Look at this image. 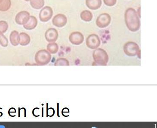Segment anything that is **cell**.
Returning a JSON list of instances; mask_svg holds the SVG:
<instances>
[{
  "mask_svg": "<svg viewBox=\"0 0 157 128\" xmlns=\"http://www.w3.org/2000/svg\"><path fill=\"white\" fill-rule=\"evenodd\" d=\"M125 22L128 29L132 32H136L140 27V21L135 9L129 8L126 10Z\"/></svg>",
  "mask_w": 157,
  "mask_h": 128,
  "instance_id": "obj_1",
  "label": "cell"
},
{
  "mask_svg": "<svg viewBox=\"0 0 157 128\" xmlns=\"http://www.w3.org/2000/svg\"><path fill=\"white\" fill-rule=\"evenodd\" d=\"M94 60L98 65L101 66L106 65L109 61V56L106 51L103 49H97L93 54Z\"/></svg>",
  "mask_w": 157,
  "mask_h": 128,
  "instance_id": "obj_2",
  "label": "cell"
},
{
  "mask_svg": "<svg viewBox=\"0 0 157 128\" xmlns=\"http://www.w3.org/2000/svg\"><path fill=\"white\" fill-rule=\"evenodd\" d=\"M51 55L46 50H40L36 53L35 56L36 62L40 65H45L51 60Z\"/></svg>",
  "mask_w": 157,
  "mask_h": 128,
  "instance_id": "obj_3",
  "label": "cell"
},
{
  "mask_svg": "<svg viewBox=\"0 0 157 128\" xmlns=\"http://www.w3.org/2000/svg\"><path fill=\"white\" fill-rule=\"evenodd\" d=\"M124 51L128 56L133 57L138 55L140 52L139 46L137 44L133 42H128L124 46Z\"/></svg>",
  "mask_w": 157,
  "mask_h": 128,
  "instance_id": "obj_4",
  "label": "cell"
},
{
  "mask_svg": "<svg viewBox=\"0 0 157 128\" xmlns=\"http://www.w3.org/2000/svg\"><path fill=\"white\" fill-rule=\"evenodd\" d=\"M111 17L109 14H101L98 17L96 21L97 26L100 28H105L110 23Z\"/></svg>",
  "mask_w": 157,
  "mask_h": 128,
  "instance_id": "obj_5",
  "label": "cell"
},
{
  "mask_svg": "<svg viewBox=\"0 0 157 128\" xmlns=\"http://www.w3.org/2000/svg\"><path fill=\"white\" fill-rule=\"evenodd\" d=\"M86 46L89 48L93 49L99 47L101 42L98 35L92 34L86 38Z\"/></svg>",
  "mask_w": 157,
  "mask_h": 128,
  "instance_id": "obj_6",
  "label": "cell"
},
{
  "mask_svg": "<svg viewBox=\"0 0 157 128\" xmlns=\"http://www.w3.org/2000/svg\"><path fill=\"white\" fill-rule=\"evenodd\" d=\"M53 15L52 8L49 6H46L40 10L39 13V18L41 22H47L49 21Z\"/></svg>",
  "mask_w": 157,
  "mask_h": 128,
  "instance_id": "obj_7",
  "label": "cell"
},
{
  "mask_svg": "<svg viewBox=\"0 0 157 128\" xmlns=\"http://www.w3.org/2000/svg\"><path fill=\"white\" fill-rule=\"evenodd\" d=\"M69 41L75 45H79L83 43L84 37L79 32H74L71 33L69 37Z\"/></svg>",
  "mask_w": 157,
  "mask_h": 128,
  "instance_id": "obj_8",
  "label": "cell"
},
{
  "mask_svg": "<svg viewBox=\"0 0 157 128\" xmlns=\"http://www.w3.org/2000/svg\"><path fill=\"white\" fill-rule=\"evenodd\" d=\"M67 19L65 15L58 14L53 17L52 23L54 26L58 27H62L66 25Z\"/></svg>",
  "mask_w": 157,
  "mask_h": 128,
  "instance_id": "obj_9",
  "label": "cell"
},
{
  "mask_svg": "<svg viewBox=\"0 0 157 128\" xmlns=\"http://www.w3.org/2000/svg\"><path fill=\"white\" fill-rule=\"evenodd\" d=\"M30 14L28 12L22 11L19 13L16 16V23L19 25H24L28 21Z\"/></svg>",
  "mask_w": 157,
  "mask_h": 128,
  "instance_id": "obj_10",
  "label": "cell"
},
{
  "mask_svg": "<svg viewBox=\"0 0 157 128\" xmlns=\"http://www.w3.org/2000/svg\"><path fill=\"white\" fill-rule=\"evenodd\" d=\"M45 37L47 41L50 42H55L58 37V33L55 28H49L46 32Z\"/></svg>",
  "mask_w": 157,
  "mask_h": 128,
  "instance_id": "obj_11",
  "label": "cell"
},
{
  "mask_svg": "<svg viewBox=\"0 0 157 128\" xmlns=\"http://www.w3.org/2000/svg\"><path fill=\"white\" fill-rule=\"evenodd\" d=\"M38 24V20L34 16H30L28 21L23 25L25 29L28 30H32L36 27Z\"/></svg>",
  "mask_w": 157,
  "mask_h": 128,
  "instance_id": "obj_12",
  "label": "cell"
},
{
  "mask_svg": "<svg viewBox=\"0 0 157 128\" xmlns=\"http://www.w3.org/2000/svg\"><path fill=\"white\" fill-rule=\"evenodd\" d=\"M102 0H86V5L90 9L96 10L102 5Z\"/></svg>",
  "mask_w": 157,
  "mask_h": 128,
  "instance_id": "obj_13",
  "label": "cell"
},
{
  "mask_svg": "<svg viewBox=\"0 0 157 128\" xmlns=\"http://www.w3.org/2000/svg\"><path fill=\"white\" fill-rule=\"evenodd\" d=\"M30 37L26 33L22 32L19 35V44L21 46L28 45L30 42Z\"/></svg>",
  "mask_w": 157,
  "mask_h": 128,
  "instance_id": "obj_14",
  "label": "cell"
},
{
  "mask_svg": "<svg viewBox=\"0 0 157 128\" xmlns=\"http://www.w3.org/2000/svg\"><path fill=\"white\" fill-rule=\"evenodd\" d=\"M10 39L11 44L17 46L19 44V34L17 31H13L10 34Z\"/></svg>",
  "mask_w": 157,
  "mask_h": 128,
  "instance_id": "obj_15",
  "label": "cell"
},
{
  "mask_svg": "<svg viewBox=\"0 0 157 128\" xmlns=\"http://www.w3.org/2000/svg\"><path fill=\"white\" fill-rule=\"evenodd\" d=\"M81 19L84 22H88L91 21L93 19V14L91 12L85 10L82 11L80 14Z\"/></svg>",
  "mask_w": 157,
  "mask_h": 128,
  "instance_id": "obj_16",
  "label": "cell"
},
{
  "mask_svg": "<svg viewBox=\"0 0 157 128\" xmlns=\"http://www.w3.org/2000/svg\"><path fill=\"white\" fill-rule=\"evenodd\" d=\"M30 5L34 9H40L44 6V0H31Z\"/></svg>",
  "mask_w": 157,
  "mask_h": 128,
  "instance_id": "obj_17",
  "label": "cell"
},
{
  "mask_svg": "<svg viewBox=\"0 0 157 128\" xmlns=\"http://www.w3.org/2000/svg\"><path fill=\"white\" fill-rule=\"evenodd\" d=\"M10 0H2L0 3V11L5 12L9 10L11 7Z\"/></svg>",
  "mask_w": 157,
  "mask_h": 128,
  "instance_id": "obj_18",
  "label": "cell"
},
{
  "mask_svg": "<svg viewBox=\"0 0 157 128\" xmlns=\"http://www.w3.org/2000/svg\"><path fill=\"white\" fill-rule=\"evenodd\" d=\"M47 49L50 53L54 54L57 53L59 50V46L55 42L49 43L47 46Z\"/></svg>",
  "mask_w": 157,
  "mask_h": 128,
  "instance_id": "obj_19",
  "label": "cell"
},
{
  "mask_svg": "<svg viewBox=\"0 0 157 128\" xmlns=\"http://www.w3.org/2000/svg\"><path fill=\"white\" fill-rule=\"evenodd\" d=\"M54 65L55 66H69V63L66 59L60 58L58 59Z\"/></svg>",
  "mask_w": 157,
  "mask_h": 128,
  "instance_id": "obj_20",
  "label": "cell"
},
{
  "mask_svg": "<svg viewBox=\"0 0 157 128\" xmlns=\"http://www.w3.org/2000/svg\"><path fill=\"white\" fill-rule=\"evenodd\" d=\"M8 39L3 33L0 32V44L3 47H7L8 46Z\"/></svg>",
  "mask_w": 157,
  "mask_h": 128,
  "instance_id": "obj_21",
  "label": "cell"
},
{
  "mask_svg": "<svg viewBox=\"0 0 157 128\" xmlns=\"http://www.w3.org/2000/svg\"><path fill=\"white\" fill-rule=\"evenodd\" d=\"M8 28V24L6 21H0V32L2 33L6 32Z\"/></svg>",
  "mask_w": 157,
  "mask_h": 128,
  "instance_id": "obj_22",
  "label": "cell"
},
{
  "mask_svg": "<svg viewBox=\"0 0 157 128\" xmlns=\"http://www.w3.org/2000/svg\"><path fill=\"white\" fill-rule=\"evenodd\" d=\"M103 2L107 6L113 7L116 4L117 0H103Z\"/></svg>",
  "mask_w": 157,
  "mask_h": 128,
  "instance_id": "obj_23",
  "label": "cell"
},
{
  "mask_svg": "<svg viewBox=\"0 0 157 128\" xmlns=\"http://www.w3.org/2000/svg\"><path fill=\"white\" fill-rule=\"evenodd\" d=\"M137 11V15L140 18V7L139 8V9H138Z\"/></svg>",
  "mask_w": 157,
  "mask_h": 128,
  "instance_id": "obj_24",
  "label": "cell"
},
{
  "mask_svg": "<svg viewBox=\"0 0 157 128\" xmlns=\"http://www.w3.org/2000/svg\"><path fill=\"white\" fill-rule=\"evenodd\" d=\"M24 1H26V2H29L31 0H24Z\"/></svg>",
  "mask_w": 157,
  "mask_h": 128,
  "instance_id": "obj_25",
  "label": "cell"
},
{
  "mask_svg": "<svg viewBox=\"0 0 157 128\" xmlns=\"http://www.w3.org/2000/svg\"><path fill=\"white\" fill-rule=\"evenodd\" d=\"M2 0H0V3H1V2H2Z\"/></svg>",
  "mask_w": 157,
  "mask_h": 128,
  "instance_id": "obj_26",
  "label": "cell"
}]
</instances>
